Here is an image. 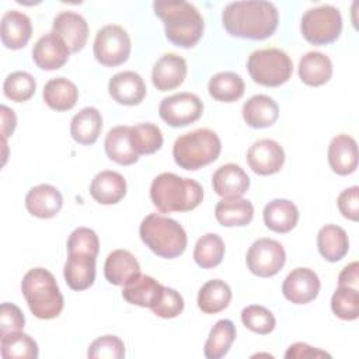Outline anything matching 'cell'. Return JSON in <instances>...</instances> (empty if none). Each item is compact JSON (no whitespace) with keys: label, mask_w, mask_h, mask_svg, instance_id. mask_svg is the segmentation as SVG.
Masks as SVG:
<instances>
[{"label":"cell","mask_w":359,"mask_h":359,"mask_svg":"<svg viewBox=\"0 0 359 359\" xmlns=\"http://www.w3.org/2000/svg\"><path fill=\"white\" fill-rule=\"evenodd\" d=\"M21 292L36 318L52 320L63 310V294L55 276L45 268L29 269L21 280Z\"/></svg>","instance_id":"cell-4"},{"label":"cell","mask_w":359,"mask_h":359,"mask_svg":"<svg viewBox=\"0 0 359 359\" xmlns=\"http://www.w3.org/2000/svg\"><path fill=\"white\" fill-rule=\"evenodd\" d=\"M129 139L132 149L137 156L153 154L163 146V133L160 128L150 122L130 126Z\"/></svg>","instance_id":"cell-39"},{"label":"cell","mask_w":359,"mask_h":359,"mask_svg":"<svg viewBox=\"0 0 359 359\" xmlns=\"http://www.w3.org/2000/svg\"><path fill=\"white\" fill-rule=\"evenodd\" d=\"M243 119L244 122L254 128L262 129L272 126L279 116V107L273 98L264 94H257L250 97L243 105Z\"/></svg>","instance_id":"cell-25"},{"label":"cell","mask_w":359,"mask_h":359,"mask_svg":"<svg viewBox=\"0 0 359 359\" xmlns=\"http://www.w3.org/2000/svg\"><path fill=\"white\" fill-rule=\"evenodd\" d=\"M247 163L258 175H272L280 171L285 163L282 146L272 139L254 142L247 151Z\"/></svg>","instance_id":"cell-12"},{"label":"cell","mask_w":359,"mask_h":359,"mask_svg":"<svg viewBox=\"0 0 359 359\" xmlns=\"http://www.w3.org/2000/svg\"><path fill=\"white\" fill-rule=\"evenodd\" d=\"M90 195L101 205H115L126 195V181L122 174L104 170L93 178Z\"/></svg>","instance_id":"cell-24"},{"label":"cell","mask_w":359,"mask_h":359,"mask_svg":"<svg viewBox=\"0 0 359 359\" xmlns=\"http://www.w3.org/2000/svg\"><path fill=\"white\" fill-rule=\"evenodd\" d=\"M182 310H184L182 296L175 289H171L167 286H164L163 296L158 304L154 309H151V311L161 318H174L180 316Z\"/></svg>","instance_id":"cell-45"},{"label":"cell","mask_w":359,"mask_h":359,"mask_svg":"<svg viewBox=\"0 0 359 359\" xmlns=\"http://www.w3.org/2000/svg\"><path fill=\"white\" fill-rule=\"evenodd\" d=\"M328 164L338 175H349L358 167V143L345 133L337 135L331 139L328 146Z\"/></svg>","instance_id":"cell-22"},{"label":"cell","mask_w":359,"mask_h":359,"mask_svg":"<svg viewBox=\"0 0 359 359\" xmlns=\"http://www.w3.org/2000/svg\"><path fill=\"white\" fill-rule=\"evenodd\" d=\"M231 289L222 279L208 280L198 292V307L205 314H216L229 307Z\"/></svg>","instance_id":"cell-34"},{"label":"cell","mask_w":359,"mask_h":359,"mask_svg":"<svg viewBox=\"0 0 359 359\" xmlns=\"http://www.w3.org/2000/svg\"><path fill=\"white\" fill-rule=\"evenodd\" d=\"M247 70L254 83L264 87H279L292 77L293 63L282 49L265 48L254 50L248 56Z\"/></svg>","instance_id":"cell-7"},{"label":"cell","mask_w":359,"mask_h":359,"mask_svg":"<svg viewBox=\"0 0 359 359\" xmlns=\"http://www.w3.org/2000/svg\"><path fill=\"white\" fill-rule=\"evenodd\" d=\"M0 352L4 359H36L39 353L38 344L22 331L0 337Z\"/></svg>","instance_id":"cell-38"},{"label":"cell","mask_w":359,"mask_h":359,"mask_svg":"<svg viewBox=\"0 0 359 359\" xmlns=\"http://www.w3.org/2000/svg\"><path fill=\"white\" fill-rule=\"evenodd\" d=\"M241 321L245 328L259 335L272 332L276 325L275 316L266 307L258 304L244 307L241 311Z\"/></svg>","instance_id":"cell-42"},{"label":"cell","mask_w":359,"mask_h":359,"mask_svg":"<svg viewBox=\"0 0 359 359\" xmlns=\"http://www.w3.org/2000/svg\"><path fill=\"white\" fill-rule=\"evenodd\" d=\"M188 73L187 62L175 53H164L153 66L151 81L158 91H168L180 87Z\"/></svg>","instance_id":"cell-17"},{"label":"cell","mask_w":359,"mask_h":359,"mask_svg":"<svg viewBox=\"0 0 359 359\" xmlns=\"http://www.w3.org/2000/svg\"><path fill=\"white\" fill-rule=\"evenodd\" d=\"M203 112V102L196 94L178 93L163 98L158 107L160 118L172 128L196 122Z\"/></svg>","instance_id":"cell-11"},{"label":"cell","mask_w":359,"mask_h":359,"mask_svg":"<svg viewBox=\"0 0 359 359\" xmlns=\"http://www.w3.org/2000/svg\"><path fill=\"white\" fill-rule=\"evenodd\" d=\"M236 339V325L231 320L223 318L219 320L209 332V337L203 346V355L208 359H220L223 358L231 344Z\"/></svg>","instance_id":"cell-36"},{"label":"cell","mask_w":359,"mask_h":359,"mask_svg":"<svg viewBox=\"0 0 359 359\" xmlns=\"http://www.w3.org/2000/svg\"><path fill=\"white\" fill-rule=\"evenodd\" d=\"M67 251L97 257L100 251V240L97 233L88 227L74 229L67 238Z\"/></svg>","instance_id":"cell-44"},{"label":"cell","mask_w":359,"mask_h":359,"mask_svg":"<svg viewBox=\"0 0 359 359\" xmlns=\"http://www.w3.org/2000/svg\"><path fill=\"white\" fill-rule=\"evenodd\" d=\"M286 262L283 245L273 238L255 240L245 255V264L251 273L259 278L275 276Z\"/></svg>","instance_id":"cell-10"},{"label":"cell","mask_w":359,"mask_h":359,"mask_svg":"<svg viewBox=\"0 0 359 359\" xmlns=\"http://www.w3.org/2000/svg\"><path fill=\"white\" fill-rule=\"evenodd\" d=\"M164 286L154 278L143 273L135 275L128 283L123 285L122 297L135 306L154 309L161 300Z\"/></svg>","instance_id":"cell-19"},{"label":"cell","mask_w":359,"mask_h":359,"mask_svg":"<svg viewBox=\"0 0 359 359\" xmlns=\"http://www.w3.org/2000/svg\"><path fill=\"white\" fill-rule=\"evenodd\" d=\"M222 22L231 36L261 41L276 31L279 13L273 3L265 0L233 1L224 7Z\"/></svg>","instance_id":"cell-1"},{"label":"cell","mask_w":359,"mask_h":359,"mask_svg":"<svg viewBox=\"0 0 359 359\" xmlns=\"http://www.w3.org/2000/svg\"><path fill=\"white\" fill-rule=\"evenodd\" d=\"M222 143L216 132L199 128L177 137L172 146V157L178 167L189 171L199 170L217 160Z\"/></svg>","instance_id":"cell-6"},{"label":"cell","mask_w":359,"mask_h":359,"mask_svg":"<svg viewBox=\"0 0 359 359\" xmlns=\"http://www.w3.org/2000/svg\"><path fill=\"white\" fill-rule=\"evenodd\" d=\"M338 209L345 219L358 222L359 219V187L353 185L344 189L337 199Z\"/></svg>","instance_id":"cell-47"},{"label":"cell","mask_w":359,"mask_h":359,"mask_svg":"<svg viewBox=\"0 0 359 359\" xmlns=\"http://www.w3.org/2000/svg\"><path fill=\"white\" fill-rule=\"evenodd\" d=\"M137 273H140V265L130 251L114 250L108 254L104 264V275L109 283L123 286Z\"/></svg>","instance_id":"cell-26"},{"label":"cell","mask_w":359,"mask_h":359,"mask_svg":"<svg viewBox=\"0 0 359 359\" xmlns=\"http://www.w3.org/2000/svg\"><path fill=\"white\" fill-rule=\"evenodd\" d=\"M130 126L119 125L112 128L104 140V149L109 160L121 165H130L139 160L129 139Z\"/></svg>","instance_id":"cell-31"},{"label":"cell","mask_w":359,"mask_h":359,"mask_svg":"<svg viewBox=\"0 0 359 359\" xmlns=\"http://www.w3.org/2000/svg\"><path fill=\"white\" fill-rule=\"evenodd\" d=\"M102 129L101 112L94 107L80 109L70 122V135L74 142L90 146L94 144Z\"/></svg>","instance_id":"cell-29"},{"label":"cell","mask_w":359,"mask_h":359,"mask_svg":"<svg viewBox=\"0 0 359 359\" xmlns=\"http://www.w3.org/2000/svg\"><path fill=\"white\" fill-rule=\"evenodd\" d=\"M87 356L91 359H122L125 356L123 341L116 335H102L90 344Z\"/></svg>","instance_id":"cell-43"},{"label":"cell","mask_w":359,"mask_h":359,"mask_svg":"<svg viewBox=\"0 0 359 359\" xmlns=\"http://www.w3.org/2000/svg\"><path fill=\"white\" fill-rule=\"evenodd\" d=\"M63 205L60 191L50 184L32 187L25 196L27 210L38 219H50L56 216Z\"/></svg>","instance_id":"cell-20"},{"label":"cell","mask_w":359,"mask_h":359,"mask_svg":"<svg viewBox=\"0 0 359 359\" xmlns=\"http://www.w3.org/2000/svg\"><path fill=\"white\" fill-rule=\"evenodd\" d=\"M150 199L161 213L189 212L201 205L203 188L192 178L161 172L150 185Z\"/></svg>","instance_id":"cell-3"},{"label":"cell","mask_w":359,"mask_h":359,"mask_svg":"<svg viewBox=\"0 0 359 359\" xmlns=\"http://www.w3.org/2000/svg\"><path fill=\"white\" fill-rule=\"evenodd\" d=\"M317 248L321 257L328 262L342 259L349 250V238L346 231L337 224H325L318 230Z\"/></svg>","instance_id":"cell-30"},{"label":"cell","mask_w":359,"mask_h":359,"mask_svg":"<svg viewBox=\"0 0 359 359\" xmlns=\"http://www.w3.org/2000/svg\"><path fill=\"white\" fill-rule=\"evenodd\" d=\"M332 313L345 321H353L359 317V290L351 286H338L331 297Z\"/></svg>","instance_id":"cell-40"},{"label":"cell","mask_w":359,"mask_h":359,"mask_svg":"<svg viewBox=\"0 0 359 359\" xmlns=\"http://www.w3.org/2000/svg\"><path fill=\"white\" fill-rule=\"evenodd\" d=\"M331 358L330 353L320 351L317 348H313L304 342H294L290 345L285 353V358Z\"/></svg>","instance_id":"cell-48"},{"label":"cell","mask_w":359,"mask_h":359,"mask_svg":"<svg viewBox=\"0 0 359 359\" xmlns=\"http://www.w3.org/2000/svg\"><path fill=\"white\" fill-rule=\"evenodd\" d=\"M45 104L55 111H69L79 100V90L76 84L65 77L50 79L42 91Z\"/></svg>","instance_id":"cell-32"},{"label":"cell","mask_w":359,"mask_h":359,"mask_svg":"<svg viewBox=\"0 0 359 359\" xmlns=\"http://www.w3.org/2000/svg\"><path fill=\"white\" fill-rule=\"evenodd\" d=\"M142 241L157 257L172 259L184 254L188 238L184 227L174 219L158 213L147 215L139 227Z\"/></svg>","instance_id":"cell-5"},{"label":"cell","mask_w":359,"mask_h":359,"mask_svg":"<svg viewBox=\"0 0 359 359\" xmlns=\"http://www.w3.org/2000/svg\"><path fill=\"white\" fill-rule=\"evenodd\" d=\"M212 187L223 199H238L248 191L250 177L237 164H223L215 171Z\"/></svg>","instance_id":"cell-18"},{"label":"cell","mask_w":359,"mask_h":359,"mask_svg":"<svg viewBox=\"0 0 359 359\" xmlns=\"http://www.w3.org/2000/svg\"><path fill=\"white\" fill-rule=\"evenodd\" d=\"M299 77L310 87H320L332 77V62L321 52L311 50L302 56L299 62Z\"/></svg>","instance_id":"cell-28"},{"label":"cell","mask_w":359,"mask_h":359,"mask_svg":"<svg viewBox=\"0 0 359 359\" xmlns=\"http://www.w3.org/2000/svg\"><path fill=\"white\" fill-rule=\"evenodd\" d=\"M130 48V36L126 29L116 24H108L98 29L93 50L98 63L107 67H115L128 60Z\"/></svg>","instance_id":"cell-9"},{"label":"cell","mask_w":359,"mask_h":359,"mask_svg":"<svg viewBox=\"0 0 359 359\" xmlns=\"http://www.w3.org/2000/svg\"><path fill=\"white\" fill-rule=\"evenodd\" d=\"M154 14L163 21L167 39L178 48L195 46L203 35V18L198 8L184 0L154 1Z\"/></svg>","instance_id":"cell-2"},{"label":"cell","mask_w":359,"mask_h":359,"mask_svg":"<svg viewBox=\"0 0 359 359\" xmlns=\"http://www.w3.org/2000/svg\"><path fill=\"white\" fill-rule=\"evenodd\" d=\"M244 80L234 72L216 73L208 83L209 95L220 102H234L240 100L244 94Z\"/></svg>","instance_id":"cell-35"},{"label":"cell","mask_w":359,"mask_h":359,"mask_svg":"<svg viewBox=\"0 0 359 359\" xmlns=\"http://www.w3.org/2000/svg\"><path fill=\"white\" fill-rule=\"evenodd\" d=\"M264 223L275 233H289L299 222V210L289 199H273L264 208Z\"/></svg>","instance_id":"cell-27"},{"label":"cell","mask_w":359,"mask_h":359,"mask_svg":"<svg viewBox=\"0 0 359 359\" xmlns=\"http://www.w3.org/2000/svg\"><path fill=\"white\" fill-rule=\"evenodd\" d=\"M70 55L65 41L53 31L42 35L32 48V59L42 70H57L65 66Z\"/></svg>","instance_id":"cell-14"},{"label":"cell","mask_w":359,"mask_h":359,"mask_svg":"<svg viewBox=\"0 0 359 359\" xmlns=\"http://www.w3.org/2000/svg\"><path fill=\"white\" fill-rule=\"evenodd\" d=\"M108 93L111 98L121 105H139L146 97V84L140 74L126 70L109 79Z\"/></svg>","instance_id":"cell-16"},{"label":"cell","mask_w":359,"mask_h":359,"mask_svg":"<svg viewBox=\"0 0 359 359\" xmlns=\"http://www.w3.org/2000/svg\"><path fill=\"white\" fill-rule=\"evenodd\" d=\"M304 39L313 45L323 46L335 42L342 31V17L337 7L323 4L309 8L300 21Z\"/></svg>","instance_id":"cell-8"},{"label":"cell","mask_w":359,"mask_h":359,"mask_svg":"<svg viewBox=\"0 0 359 359\" xmlns=\"http://www.w3.org/2000/svg\"><path fill=\"white\" fill-rule=\"evenodd\" d=\"M0 112H1V135H3V140H6L10 135H13L17 125V118L14 111L6 105L0 107Z\"/></svg>","instance_id":"cell-50"},{"label":"cell","mask_w":359,"mask_h":359,"mask_svg":"<svg viewBox=\"0 0 359 359\" xmlns=\"http://www.w3.org/2000/svg\"><path fill=\"white\" fill-rule=\"evenodd\" d=\"M358 280H359V264L353 261L341 271L338 276V286L358 287Z\"/></svg>","instance_id":"cell-49"},{"label":"cell","mask_w":359,"mask_h":359,"mask_svg":"<svg viewBox=\"0 0 359 359\" xmlns=\"http://www.w3.org/2000/svg\"><path fill=\"white\" fill-rule=\"evenodd\" d=\"M25 325V317L21 309L13 303H1L0 306V337L21 331Z\"/></svg>","instance_id":"cell-46"},{"label":"cell","mask_w":359,"mask_h":359,"mask_svg":"<svg viewBox=\"0 0 359 359\" xmlns=\"http://www.w3.org/2000/svg\"><path fill=\"white\" fill-rule=\"evenodd\" d=\"M35 79L27 72H13L3 84L4 95L14 102H25L35 94Z\"/></svg>","instance_id":"cell-41"},{"label":"cell","mask_w":359,"mask_h":359,"mask_svg":"<svg viewBox=\"0 0 359 359\" xmlns=\"http://www.w3.org/2000/svg\"><path fill=\"white\" fill-rule=\"evenodd\" d=\"M215 216L224 227H241L251 223L254 206L248 199H222L215 208Z\"/></svg>","instance_id":"cell-33"},{"label":"cell","mask_w":359,"mask_h":359,"mask_svg":"<svg viewBox=\"0 0 359 359\" xmlns=\"http://www.w3.org/2000/svg\"><path fill=\"white\" fill-rule=\"evenodd\" d=\"M32 35V24L27 14L18 10H8L1 17L0 36L7 49L24 48Z\"/></svg>","instance_id":"cell-23"},{"label":"cell","mask_w":359,"mask_h":359,"mask_svg":"<svg viewBox=\"0 0 359 359\" xmlns=\"http://www.w3.org/2000/svg\"><path fill=\"white\" fill-rule=\"evenodd\" d=\"M97 257L83 252H69L63 276L72 290H86L93 286L95 280Z\"/></svg>","instance_id":"cell-21"},{"label":"cell","mask_w":359,"mask_h":359,"mask_svg":"<svg viewBox=\"0 0 359 359\" xmlns=\"http://www.w3.org/2000/svg\"><path fill=\"white\" fill-rule=\"evenodd\" d=\"M318 275L310 268H296L287 273L282 283L286 300L294 304H306L314 300L320 292Z\"/></svg>","instance_id":"cell-13"},{"label":"cell","mask_w":359,"mask_h":359,"mask_svg":"<svg viewBox=\"0 0 359 359\" xmlns=\"http://www.w3.org/2000/svg\"><path fill=\"white\" fill-rule=\"evenodd\" d=\"M224 241L216 233H206L198 238L194 248V259L198 266L210 269L217 266L224 257Z\"/></svg>","instance_id":"cell-37"},{"label":"cell","mask_w":359,"mask_h":359,"mask_svg":"<svg viewBox=\"0 0 359 359\" xmlns=\"http://www.w3.org/2000/svg\"><path fill=\"white\" fill-rule=\"evenodd\" d=\"M52 28V31L65 41L70 53H77L84 48L88 38V24L79 13H59L53 20Z\"/></svg>","instance_id":"cell-15"}]
</instances>
